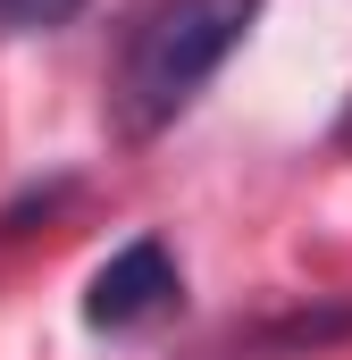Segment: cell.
Listing matches in <instances>:
<instances>
[{
	"instance_id": "1",
	"label": "cell",
	"mask_w": 352,
	"mask_h": 360,
	"mask_svg": "<svg viewBox=\"0 0 352 360\" xmlns=\"http://www.w3.org/2000/svg\"><path fill=\"white\" fill-rule=\"evenodd\" d=\"M260 0H151L118 51V76H109V117L126 143H151L168 134L176 117L193 109V92L210 84L244 34H252Z\"/></svg>"
},
{
	"instance_id": "2",
	"label": "cell",
	"mask_w": 352,
	"mask_h": 360,
	"mask_svg": "<svg viewBox=\"0 0 352 360\" xmlns=\"http://www.w3.org/2000/svg\"><path fill=\"white\" fill-rule=\"evenodd\" d=\"M176 302V260L160 235H134L126 252H109L101 269H92V293H84V319L101 335H126V327H143V319H160Z\"/></svg>"
},
{
	"instance_id": "3",
	"label": "cell",
	"mask_w": 352,
	"mask_h": 360,
	"mask_svg": "<svg viewBox=\"0 0 352 360\" xmlns=\"http://www.w3.org/2000/svg\"><path fill=\"white\" fill-rule=\"evenodd\" d=\"M84 0H0V34H51V25H68Z\"/></svg>"
}]
</instances>
